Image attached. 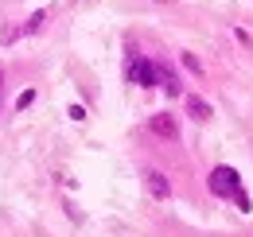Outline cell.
I'll return each mask as SVG.
<instances>
[{
    "instance_id": "6da1fadb",
    "label": "cell",
    "mask_w": 253,
    "mask_h": 237,
    "mask_svg": "<svg viewBox=\"0 0 253 237\" xmlns=\"http://www.w3.org/2000/svg\"><path fill=\"white\" fill-rule=\"evenodd\" d=\"M207 187H211V195L230 198V202L242 210V214H250V210H253L250 195H246V187H242V175H238L234 167H214V171H211V179H207Z\"/></svg>"
},
{
    "instance_id": "7a4b0ae2",
    "label": "cell",
    "mask_w": 253,
    "mask_h": 237,
    "mask_svg": "<svg viewBox=\"0 0 253 237\" xmlns=\"http://www.w3.org/2000/svg\"><path fill=\"white\" fill-rule=\"evenodd\" d=\"M125 78L128 82H136V86H156V62H148V59H140L136 51H128V59H125Z\"/></svg>"
},
{
    "instance_id": "3957f363",
    "label": "cell",
    "mask_w": 253,
    "mask_h": 237,
    "mask_svg": "<svg viewBox=\"0 0 253 237\" xmlns=\"http://www.w3.org/2000/svg\"><path fill=\"white\" fill-rule=\"evenodd\" d=\"M156 86L168 93V97H179L183 93V82H179V74L168 66V62H156Z\"/></svg>"
},
{
    "instance_id": "277c9868",
    "label": "cell",
    "mask_w": 253,
    "mask_h": 237,
    "mask_svg": "<svg viewBox=\"0 0 253 237\" xmlns=\"http://www.w3.org/2000/svg\"><path fill=\"white\" fill-rule=\"evenodd\" d=\"M148 128L164 136V140H179V120L171 117V113H156V117H148Z\"/></svg>"
},
{
    "instance_id": "5b68a950",
    "label": "cell",
    "mask_w": 253,
    "mask_h": 237,
    "mask_svg": "<svg viewBox=\"0 0 253 237\" xmlns=\"http://www.w3.org/2000/svg\"><path fill=\"white\" fill-rule=\"evenodd\" d=\"M144 183H148V195L152 198H171V183L164 171H144Z\"/></svg>"
},
{
    "instance_id": "8992f818",
    "label": "cell",
    "mask_w": 253,
    "mask_h": 237,
    "mask_svg": "<svg viewBox=\"0 0 253 237\" xmlns=\"http://www.w3.org/2000/svg\"><path fill=\"white\" fill-rule=\"evenodd\" d=\"M187 113H191L195 120H211V105H207L199 93H191V97H187Z\"/></svg>"
},
{
    "instance_id": "52a82bcc",
    "label": "cell",
    "mask_w": 253,
    "mask_h": 237,
    "mask_svg": "<svg viewBox=\"0 0 253 237\" xmlns=\"http://www.w3.org/2000/svg\"><path fill=\"white\" fill-rule=\"evenodd\" d=\"M32 101H35V89H24V93H20V101H16V109H28Z\"/></svg>"
},
{
    "instance_id": "ba28073f",
    "label": "cell",
    "mask_w": 253,
    "mask_h": 237,
    "mask_svg": "<svg viewBox=\"0 0 253 237\" xmlns=\"http://www.w3.org/2000/svg\"><path fill=\"white\" fill-rule=\"evenodd\" d=\"M183 66H187V70H195V74H203V66H199V59H195V55H183Z\"/></svg>"
},
{
    "instance_id": "9c48e42d",
    "label": "cell",
    "mask_w": 253,
    "mask_h": 237,
    "mask_svg": "<svg viewBox=\"0 0 253 237\" xmlns=\"http://www.w3.org/2000/svg\"><path fill=\"white\" fill-rule=\"evenodd\" d=\"M0 97H4V74H0Z\"/></svg>"
}]
</instances>
